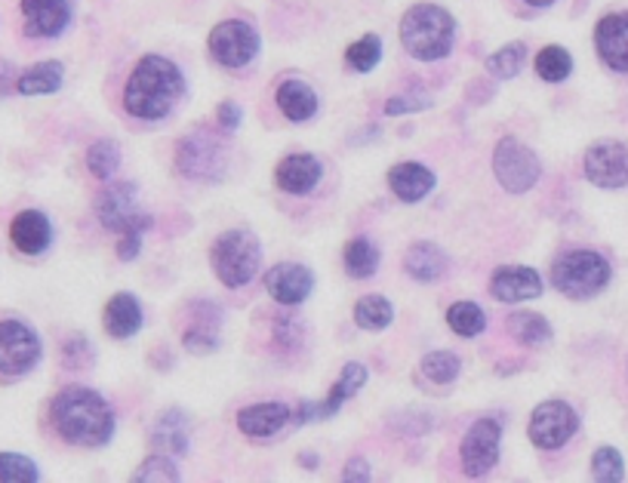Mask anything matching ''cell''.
Wrapping results in <instances>:
<instances>
[{"mask_svg": "<svg viewBox=\"0 0 628 483\" xmlns=\"http://www.w3.org/2000/svg\"><path fill=\"white\" fill-rule=\"evenodd\" d=\"M50 419L59 437L74 447H102L114 434V412L106 397L84 385H72L56 394Z\"/></svg>", "mask_w": 628, "mask_h": 483, "instance_id": "obj_1", "label": "cell"}, {"mask_svg": "<svg viewBox=\"0 0 628 483\" xmlns=\"http://www.w3.org/2000/svg\"><path fill=\"white\" fill-rule=\"evenodd\" d=\"M185 92V77L167 55H143L130 74L124 108L139 121H163Z\"/></svg>", "mask_w": 628, "mask_h": 483, "instance_id": "obj_2", "label": "cell"}, {"mask_svg": "<svg viewBox=\"0 0 628 483\" xmlns=\"http://www.w3.org/2000/svg\"><path fill=\"white\" fill-rule=\"evenodd\" d=\"M99 222L106 225L108 232L118 234V256L130 262L136 259V252L143 247V234L151 225V215H145L136 203V185L133 182H118L108 185L106 191L99 195L96 203Z\"/></svg>", "mask_w": 628, "mask_h": 483, "instance_id": "obj_3", "label": "cell"}, {"mask_svg": "<svg viewBox=\"0 0 628 483\" xmlns=\"http://www.w3.org/2000/svg\"><path fill=\"white\" fill-rule=\"evenodd\" d=\"M456 40V22L444 7L434 3H416L401 18V44L404 50L419 62H438L453 50Z\"/></svg>", "mask_w": 628, "mask_h": 483, "instance_id": "obj_4", "label": "cell"}, {"mask_svg": "<svg viewBox=\"0 0 628 483\" xmlns=\"http://www.w3.org/2000/svg\"><path fill=\"white\" fill-rule=\"evenodd\" d=\"M611 262L594 250H567L561 252L552 265V284L567 299H592L611 284Z\"/></svg>", "mask_w": 628, "mask_h": 483, "instance_id": "obj_5", "label": "cell"}, {"mask_svg": "<svg viewBox=\"0 0 628 483\" xmlns=\"http://www.w3.org/2000/svg\"><path fill=\"white\" fill-rule=\"evenodd\" d=\"M259 259H262L259 240L244 228L219 234L210 250V265H213L216 277L229 289L247 287L259 271Z\"/></svg>", "mask_w": 628, "mask_h": 483, "instance_id": "obj_6", "label": "cell"}, {"mask_svg": "<svg viewBox=\"0 0 628 483\" xmlns=\"http://www.w3.org/2000/svg\"><path fill=\"white\" fill-rule=\"evenodd\" d=\"M493 173H496V179L503 185L505 191H512V195H524V191H530L533 185L542 176V163L539 158L518 139H512V136H505L496 145V151H493Z\"/></svg>", "mask_w": 628, "mask_h": 483, "instance_id": "obj_7", "label": "cell"}, {"mask_svg": "<svg viewBox=\"0 0 628 483\" xmlns=\"http://www.w3.org/2000/svg\"><path fill=\"white\" fill-rule=\"evenodd\" d=\"M210 53L225 69H244L259 53V35L241 18H225L210 32Z\"/></svg>", "mask_w": 628, "mask_h": 483, "instance_id": "obj_8", "label": "cell"}, {"mask_svg": "<svg viewBox=\"0 0 628 483\" xmlns=\"http://www.w3.org/2000/svg\"><path fill=\"white\" fill-rule=\"evenodd\" d=\"M40 360V339L22 321H0V376H25Z\"/></svg>", "mask_w": 628, "mask_h": 483, "instance_id": "obj_9", "label": "cell"}, {"mask_svg": "<svg viewBox=\"0 0 628 483\" xmlns=\"http://www.w3.org/2000/svg\"><path fill=\"white\" fill-rule=\"evenodd\" d=\"M582 170L586 179L598 185V188H626L628 185V143L619 139H601L594 143L586 158H582Z\"/></svg>", "mask_w": 628, "mask_h": 483, "instance_id": "obj_10", "label": "cell"}, {"mask_svg": "<svg viewBox=\"0 0 628 483\" xmlns=\"http://www.w3.org/2000/svg\"><path fill=\"white\" fill-rule=\"evenodd\" d=\"M500 441H503V425L496 419H478L468 429L466 441H463V471L471 481L487 478L496 459H500Z\"/></svg>", "mask_w": 628, "mask_h": 483, "instance_id": "obj_11", "label": "cell"}, {"mask_svg": "<svg viewBox=\"0 0 628 483\" xmlns=\"http://www.w3.org/2000/svg\"><path fill=\"white\" fill-rule=\"evenodd\" d=\"M579 429V416L564 400H545L530 416V441L539 449H561Z\"/></svg>", "mask_w": 628, "mask_h": 483, "instance_id": "obj_12", "label": "cell"}, {"mask_svg": "<svg viewBox=\"0 0 628 483\" xmlns=\"http://www.w3.org/2000/svg\"><path fill=\"white\" fill-rule=\"evenodd\" d=\"M222 145H216L207 133H195L188 139H182L180 151H176V163H180L182 176L188 179H216L222 173Z\"/></svg>", "mask_w": 628, "mask_h": 483, "instance_id": "obj_13", "label": "cell"}, {"mask_svg": "<svg viewBox=\"0 0 628 483\" xmlns=\"http://www.w3.org/2000/svg\"><path fill=\"white\" fill-rule=\"evenodd\" d=\"M367 385V367L364 363H345V370H342L340 382L333 385V392L327 394V400L323 404H303L299 412H293V422H311V419H327V416H333V412L340 410L342 404L348 400V397H355Z\"/></svg>", "mask_w": 628, "mask_h": 483, "instance_id": "obj_14", "label": "cell"}, {"mask_svg": "<svg viewBox=\"0 0 628 483\" xmlns=\"http://www.w3.org/2000/svg\"><path fill=\"white\" fill-rule=\"evenodd\" d=\"M266 287H269L271 299L281 305H293L306 302L308 293L315 289V277L306 265H296V262H281L274 269L266 271Z\"/></svg>", "mask_w": 628, "mask_h": 483, "instance_id": "obj_15", "label": "cell"}, {"mask_svg": "<svg viewBox=\"0 0 628 483\" xmlns=\"http://www.w3.org/2000/svg\"><path fill=\"white\" fill-rule=\"evenodd\" d=\"M594 47L604 65L613 72L628 74V13H611L594 28Z\"/></svg>", "mask_w": 628, "mask_h": 483, "instance_id": "obj_16", "label": "cell"}, {"mask_svg": "<svg viewBox=\"0 0 628 483\" xmlns=\"http://www.w3.org/2000/svg\"><path fill=\"white\" fill-rule=\"evenodd\" d=\"M22 22L28 37L62 35L72 22L69 0H22Z\"/></svg>", "mask_w": 628, "mask_h": 483, "instance_id": "obj_17", "label": "cell"}, {"mask_svg": "<svg viewBox=\"0 0 628 483\" xmlns=\"http://www.w3.org/2000/svg\"><path fill=\"white\" fill-rule=\"evenodd\" d=\"M490 293L500 302H527L542 293V277H539V271L527 269V265H503L493 271Z\"/></svg>", "mask_w": 628, "mask_h": 483, "instance_id": "obj_18", "label": "cell"}, {"mask_svg": "<svg viewBox=\"0 0 628 483\" xmlns=\"http://www.w3.org/2000/svg\"><path fill=\"white\" fill-rule=\"evenodd\" d=\"M290 422H293V410L287 404H253L237 412V429L253 441L274 437L278 431L287 429Z\"/></svg>", "mask_w": 628, "mask_h": 483, "instance_id": "obj_19", "label": "cell"}, {"mask_svg": "<svg viewBox=\"0 0 628 483\" xmlns=\"http://www.w3.org/2000/svg\"><path fill=\"white\" fill-rule=\"evenodd\" d=\"M321 176L323 166L315 154H290L274 170L278 188L287 191V195H308V191H315Z\"/></svg>", "mask_w": 628, "mask_h": 483, "instance_id": "obj_20", "label": "cell"}, {"mask_svg": "<svg viewBox=\"0 0 628 483\" xmlns=\"http://www.w3.org/2000/svg\"><path fill=\"white\" fill-rule=\"evenodd\" d=\"M10 240L19 252L25 256H40V252L50 250L53 244V228H50V219L37 210H22L10 225Z\"/></svg>", "mask_w": 628, "mask_h": 483, "instance_id": "obj_21", "label": "cell"}, {"mask_svg": "<svg viewBox=\"0 0 628 483\" xmlns=\"http://www.w3.org/2000/svg\"><path fill=\"white\" fill-rule=\"evenodd\" d=\"M102 323H106L108 336L130 339L143 326V305L136 302V296H130V293H118V296L108 299L106 311H102Z\"/></svg>", "mask_w": 628, "mask_h": 483, "instance_id": "obj_22", "label": "cell"}, {"mask_svg": "<svg viewBox=\"0 0 628 483\" xmlns=\"http://www.w3.org/2000/svg\"><path fill=\"white\" fill-rule=\"evenodd\" d=\"M389 185H392V191L401 200L416 203V200H422L434 188V173H431L429 166H422V163H397L389 173Z\"/></svg>", "mask_w": 628, "mask_h": 483, "instance_id": "obj_23", "label": "cell"}, {"mask_svg": "<svg viewBox=\"0 0 628 483\" xmlns=\"http://www.w3.org/2000/svg\"><path fill=\"white\" fill-rule=\"evenodd\" d=\"M274 99H278L281 114L290 117V121H296V124L311 121V117L318 114V92L311 90L306 81H284V84L278 87Z\"/></svg>", "mask_w": 628, "mask_h": 483, "instance_id": "obj_24", "label": "cell"}, {"mask_svg": "<svg viewBox=\"0 0 628 483\" xmlns=\"http://www.w3.org/2000/svg\"><path fill=\"white\" fill-rule=\"evenodd\" d=\"M404 269L419 284H434V281H441L447 274V256H444L441 247L422 240V244H414L410 252L404 256Z\"/></svg>", "mask_w": 628, "mask_h": 483, "instance_id": "obj_25", "label": "cell"}, {"mask_svg": "<svg viewBox=\"0 0 628 483\" xmlns=\"http://www.w3.org/2000/svg\"><path fill=\"white\" fill-rule=\"evenodd\" d=\"M151 447L173 456L188 453V419L182 410H167L158 416L155 431H151Z\"/></svg>", "mask_w": 628, "mask_h": 483, "instance_id": "obj_26", "label": "cell"}, {"mask_svg": "<svg viewBox=\"0 0 628 483\" xmlns=\"http://www.w3.org/2000/svg\"><path fill=\"white\" fill-rule=\"evenodd\" d=\"M62 81H65L62 62H37L25 74H19L16 90L22 96H50L62 87Z\"/></svg>", "mask_w": 628, "mask_h": 483, "instance_id": "obj_27", "label": "cell"}, {"mask_svg": "<svg viewBox=\"0 0 628 483\" xmlns=\"http://www.w3.org/2000/svg\"><path fill=\"white\" fill-rule=\"evenodd\" d=\"M508 330L512 336L521 342V345H530V348H539L545 342L552 339V323L545 321L537 311H515L508 318Z\"/></svg>", "mask_w": 628, "mask_h": 483, "instance_id": "obj_28", "label": "cell"}, {"mask_svg": "<svg viewBox=\"0 0 628 483\" xmlns=\"http://www.w3.org/2000/svg\"><path fill=\"white\" fill-rule=\"evenodd\" d=\"M342 259H345V271H348L352 277H358V281L373 277L379 269V250L367 240V237L348 240V244H345V252H342Z\"/></svg>", "mask_w": 628, "mask_h": 483, "instance_id": "obj_29", "label": "cell"}, {"mask_svg": "<svg viewBox=\"0 0 628 483\" xmlns=\"http://www.w3.org/2000/svg\"><path fill=\"white\" fill-rule=\"evenodd\" d=\"M574 72V59L564 47H542L537 53V74L545 81V84H561L567 81Z\"/></svg>", "mask_w": 628, "mask_h": 483, "instance_id": "obj_30", "label": "cell"}, {"mask_svg": "<svg viewBox=\"0 0 628 483\" xmlns=\"http://www.w3.org/2000/svg\"><path fill=\"white\" fill-rule=\"evenodd\" d=\"M395 318V308L392 302L385 299V296H364L358 305H355V321L364 330H370V333H379V330H385L389 323Z\"/></svg>", "mask_w": 628, "mask_h": 483, "instance_id": "obj_31", "label": "cell"}, {"mask_svg": "<svg viewBox=\"0 0 628 483\" xmlns=\"http://www.w3.org/2000/svg\"><path fill=\"white\" fill-rule=\"evenodd\" d=\"M524 62H527V44L515 40V44H505L503 50H496L487 59V72L500 77V81H512V77L521 74Z\"/></svg>", "mask_w": 628, "mask_h": 483, "instance_id": "obj_32", "label": "cell"}, {"mask_svg": "<svg viewBox=\"0 0 628 483\" xmlns=\"http://www.w3.org/2000/svg\"><path fill=\"white\" fill-rule=\"evenodd\" d=\"M447 323L453 333H459V336H478V333H484L487 326V314L481 311V305L475 302H456L447 311Z\"/></svg>", "mask_w": 628, "mask_h": 483, "instance_id": "obj_33", "label": "cell"}, {"mask_svg": "<svg viewBox=\"0 0 628 483\" xmlns=\"http://www.w3.org/2000/svg\"><path fill=\"white\" fill-rule=\"evenodd\" d=\"M379 59H382V40L377 35H364L345 50V62L360 74L373 72L379 65Z\"/></svg>", "mask_w": 628, "mask_h": 483, "instance_id": "obj_34", "label": "cell"}, {"mask_svg": "<svg viewBox=\"0 0 628 483\" xmlns=\"http://www.w3.org/2000/svg\"><path fill=\"white\" fill-rule=\"evenodd\" d=\"M463 370V360L456 358L453 351H431L422 358V376L434 382V385H447L459 376Z\"/></svg>", "mask_w": 628, "mask_h": 483, "instance_id": "obj_35", "label": "cell"}, {"mask_svg": "<svg viewBox=\"0 0 628 483\" xmlns=\"http://www.w3.org/2000/svg\"><path fill=\"white\" fill-rule=\"evenodd\" d=\"M87 166H90V173L96 179L108 182L114 173H118V166H121V148L114 143H102L90 145V151H87Z\"/></svg>", "mask_w": 628, "mask_h": 483, "instance_id": "obj_36", "label": "cell"}, {"mask_svg": "<svg viewBox=\"0 0 628 483\" xmlns=\"http://www.w3.org/2000/svg\"><path fill=\"white\" fill-rule=\"evenodd\" d=\"M592 478L598 483H619L626 481V462L616 447L594 449L592 456Z\"/></svg>", "mask_w": 628, "mask_h": 483, "instance_id": "obj_37", "label": "cell"}, {"mask_svg": "<svg viewBox=\"0 0 628 483\" xmlns=\"http://www.w3.org/2000/svg\"><path fill=\"white\" fill-rule=\"evenodd\" d=\"M40 481V471L28 459L19 453H0V483H35Z\"/></svg>", "mask_w": 628, "mask_h": 483, "instance_id": "obj_38", "label": "cell"}, {"mask_svg": "<svg viewBox=\"0 0 628 483\" xmlns=\"http://www.w3.org/2000/svg\"><path fill=\"white\" fill-rule=\"evenodd\" d=\"M133 481H145V483H176L180 481V468L173 466V459H167V453H158L151 459H145L139 471L133 474Z\"/></svg>", "mask_w": 628, "mask_h": 483, "instance_id": "obj_39", "label": "cell"}, {"mask_svg": "<svg viewBox=\"0 0 628 483\" xmlns=\"http://www.w3.org/2000/svg\"><path fill=\"white\" fill-rule=\"evenodd\" d=\"M182 345L188 348V351H195V355H210L219 339H216V333L210 326H195V330H188L185 336H182Z\"/></svg>", "mask_w": 628, "mask_h": 483, "instance_id": "obj_40", "label": "cell"}, {"mask_svg": "<svg viewBox=\"0 0 628 483\" xmlns=\"http://www.w3.org/2000/svg\"><path fill=\"white\" fill-rule=\"evenodd\" d=\"M62 360H65V367H72V370L87 367L93 360V351L90 345H87V339H84V336H74V339L65 342V355H62Z\"/></svg>", "mask_w": 628, "mask_h": 483, "instance_id": "obj_41", "label": "cell"}, {"mask_svg": "<svg viewBox=\"0 0 628 483\" xmlns=\"http://www.w3.org/2000/svg\"><path fill=\"white\" fill-rule=\"evenodd\" d=\"M278 342L284 345V348H296L299 339H303V323L299 321H287V318H278Z\"/></svg>", "mask_w": 628, "mask_h": 483, "instance_id": "obj_42", "label": "cell"}, {"mask_svg": "<svg viewBox=\"0 0 628 483\" xmlns=\"http://www.w3.org/2000/svg\"><path fill=\"white\" fill-rule=\"evenodd\" d=\"M216 121H219V126L222 129H237L241 126V106H234V102H222L219 106V111H216Z\"/></svg>", "mask_w": 628, "mask_h": 483, "instance_id": "obj_43", "label": "cell"}, {"mask_svg": "<svg viewBox=\"0 0 628 483\" xmlns=\"http://www.w3.org/2000/svg\"><path fill=\"white\" fill-rule=\"evenodd\" d=\"M342 481L345 483H360V481H370V466H367V459H360L355 456L348 466H345V474H342Z\"/></svg>", "mask_w": 628, "mask_h": 483, "instance_id": "obj_44", "label": "cell"}, {"mask_svg": "<svg viewBox=\"0 0 628 483\" xmlns=\"http://www.w3.org/2000/svg\"><path fill=\"white\" fill-rule=\"evenodd\" d=\"M419 108H429V102L426 99H404V96H397V99L385 102V114H407V111H419Z\"/></svg>", "mask_w": 628, "mask_h": 483, "instance_id": "obj_45", "label": "cell"}, {"mask_svg": "<svg viewBox=\"0 0 628 483\" xmlns=\"http://www.w3.org/2000/svg\"><path fill=\"white\" fill-rule=\"evenodd\" d=\"M524 3H530V7H552L555 0H524Z\"/></svg>", "mask_w": 628, "mask_h": 483, "instance_id": "obj_46", "label": "cell"}]
</instances>
